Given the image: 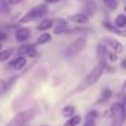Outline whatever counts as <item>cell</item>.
<instances>
[{
    "instance_id": "10",
    "label": "cell",
    "mask_w": 126,
    "mask_h": 126,
    "mask_svg": "<svg viewBox=\"0 0 126 126\" xmlns=\"http://www.w3.org/2000/svg\"><path fill=\"white\" fill-rule=\"evenodd\" d=\"M106 43L109 45L110 48H112V51H115L116 53H122L124 52V45L121 42H119L117 40H114V38H109L106 40Z\"/></svg>"
},
{
    "instance_id": "2",
    "label": "cell",
    "mask_w": 126,
    "mask_h": 126,
    "mask_svg": "<svg viewBox=\"0 0 126 126\" xmlns=\"http://www.w3.org/2000/svg\"><path fill=\"white\" fill-rule=\"evenodd\" d=\"M110 116H111V126H122L126 119L125 109L122 103H112L110 106Z\"/></svg>"
},
{
    "instance_id": "18",
    "label": "cell",
    "mask_w": 126,
    "mask_h": 126,
    "mask_svg": "<svg viewBox=\"0 0 126 126\" xmlns=\"http://www.w3.org/2000/svg\"><path fill=\"white\" fill-rule=\"evenodd\" d=\"M82 121V117L79 115H73L71 117H68L67 122L64 124V126H78Z\"/></svg>"
},
{
    "instance_id": "19",
    "label": "cell",
    "mask_w": 126,
    "mask_h": 126,
    "mask_svg": "<svg viewBox=\"0 0 126 126\" xmlns=\"http://www.w3.org/2000/svg\"><path fill=\"white\" fill-rule=\"evenodd\" d=\"M74 111H76V109H74L73 105H67V106H64L61 110V114H62V116H64V117H71V116L74 115Z\"/></svg>"
},
{
    "instance_id": "31",
    "label": "cell",
    "mask_w": 126,
    "mask_h": 126,
    "mask_svg": "<svg viewBox=\"0 0 126 126\" xmlns=\"http://www.w3.org/2000/svg\"><path fill=\"white\" fill-rule=\"evenodd\" d=\"M121 67H122L124 69H126V59H124V61L121 62Z\"/></svg>"
},
{
    "instance_id": "1",
    "label": "cell",
    "mask_w": 126,
    "mask_h": 126,
    "mask_svg": "<svg viewBox=\"0 0 126 126\" xmlns=\"http://www.w3.org/2000/svg\"><path fill=\"white\" fill-rule=\"evenodd\" d=\"M105 68H106V61H98L96 66L90 71V73L83 79V82L78 85V88L76 89V92H83L85 89H88L89 87L94 85L103 76V73L105 72Z\"/></svg>"
},
{
    "instance_id": "15",
    "label": "cell",
    "mask_w": 126,
    "mask_h": 126,
    "mask_svg": "<svg viewBox=\"0 0 126 126\" xmlns=\"http://www.w3.org/2000/svg\"><path fill=\"white\" fill-rule=\"evenodd\" d=\"M53 24H54V20L45 19V20H42V21L37 25V30H38V31H47V30H49V29L53 26Z\"/></svg>"
},
{
    "instance_id": "27",
    "label": "cell",
    "mask_w": 126,
    "mask_h": 126,
    "mask_svg": "<svg viewBox=\"0 0 126 126\" xmlns=\"http://www.w3.org/2000/svg\"><path fill=\"white\" fill-rule=\"evenodd\" d=\"M6 38H8V35H6V32H5V31H0V41H1V42H4Z\"/></svg>"
},
{
    "instance_id": "9",
    "label": "cell",
    "mask_w": 126,
    "mask_h": 126,
    "mask_svg": "<svg viewBox=\"0 0 126 126\" xmlns=\"http://www.w3.org/2000/svg\"><path fill=\"white\" fill-rule=\"evenodd\" d=\"M103 27H104L106 31H109V32H111V33H114V35H119V36L126 37V31H122L120 27H117L116 25L110 24L109 21H104V22H103Z\"/></svg>"
},
{
    "instance_id": "21",
    "label": "cell",
    "mask_w": 126,
    "mask_h": 126,
    "mask_svg": "<svg viewBox=\"0 0 126 126\" xmlns=\"http://www.w3.org/2000/svg\"><path fill=\"white\" fill-rule=\"evenodd\" d=\"M115 25H116L117 27H120V29L125 27V26H126V15H124V14L117 15L116 19H115Z\"/></svg>"
},
{
    "instance_id": "12",
    "label": "cell",
    "mask_w": 126,
    "mask_h": 126,
    "mask_svg": "<svg viewBox=\"0 0 126 126\" xmlns=\"http://www.w3.org/2000/svg\"><path fill=\"white\" fill-rule=\"evenodd\" d=\"M84 13L88 16H93L96 13V4L93 1V0H87L85 5H84Z\"/></svg>"
},
{
    "instance_id": "28",
    "label": "cell",
    "mask_w": 126,
    "mask_h": 126,
    "mask_svg": "<svg viewBox=\"0 0 126 126\" xmlns=\"http://www.w3.org/2000/svg\"><path fill=\"white\" fill-rule=\"evenodd\" d=\"M83 126H96V125H95V121L94 120H87Z\"/></svg>"
},
{
    "instance_id": "17",
    "label": "cell",
    "mask_w": 126,
    "mask_h": 126,
    "mask_svg": "<svg viewBox=\"0 0 126 126\" xmlns=\"http://www.w3.org/2000/svg\"><path fill=\"white\" fill-rule=\"evenodd\" d=\"M16 78L17 77H11L10 79H8V80H1V82H0V84H1V93L4 94L14 83H15V80H16Z\"/></svg>"
},
{
    "instance_id": "26",
    "label": "cell",
    "mask_w": 126,
    "mask_h": 126,
    "mask_svg": "<svg viewBox=\"0 0 126 126\" xmlns=\"http://www.w3.org/2000/svg\"><path fill=\"white\" fill-rule=\"evenodd\" d=\"M54 22H56V25H57V26L68 25V24H67V21H66V20H63V19H57V20H54Z\"/></svg>"
},
{
    "instance_id": "11",
    "label": "cell",
    "mask_w": 126,
    "mask_h": 126,
    "mask_svg": "<svg viewBox=\"0 0 126 126\" xmlns=\"http://www.w3.org/2000/svg\"><path fill=\"white\" fill-rule=\"evenodd\" d=\"M74 31H79L78 29H73V27H69L68 25H63V26H56L53 29V33L54 35H63V33H71V32H74Z\"/></svg>"
},
{
    "instance_id": "32",
    "label": "cell",
    "mask_w": 126,
    "mask_h": 126,
    "mask_svg": "<svg viewBox=\"0 0 126 126\" xmlns=\"http://www.w3.org/2000/svg\"><path fill=\"white\" fill-rule=\"evenodd\" d=\"M122 105H124V109H125V114H126V96H125V99H124V101H122Z\"/></svg>"
},
{
    "instance_id": "22",
    "label": "cell",
    "mask_w": 126,
    "mask_h": 126,
    "mask_svg": "<svg viewBox=\"0 0 126 126\" xmlns=\"http://www.w3.org/2000/svg\"><path fill=\"white\" fill-rule=\"evenodd\" d=\"M26 56H29L30 58H33L37 56V49L35 48L33 45H27V48H26Z\"/></svg>"
},
{
    "instance_id": "16",
    "label": "cell",
    "mask_w": 126,
    "mask_h": 126,
    "mask_svg": "<svg viewBox=\"0 0 126 126\" xmlns=\"http://www.w3.org/2000/svg\"><path fill=\"white\" fill-rule=\"evenodd\" d=\"M15 49L14 48H8V49H3L0 52V62H6L9 58H11V56L14 54Z\"/></svg>"
},
{
    "instance_id": "14",
    "label": "cell",
    "mask_w": 126,
    "mask_h": 126,
    "mask_svg": "<svg viewBox=\"0 0 126 126\" xmlns=\"http://www.w3.org/2000/svg\"><path fill=\"white\" fill-rule=\"evenodd\" d=\"M106 56H108L106 46L103 45V43H99L96 46V58H98V61H104Z\"/></svg>"
},
{
    "instance_id": "20",
    "label": "cell",
    "mask_w": 126,
    "mask_h": 126,
    "mask_svg": "<svg viewBox=\"0 0 126 126\" xmlns=\"http://www.w3.org/2000/svg\"><path fill=\"white\" fill-rule=\"evenodd\" d=\"M52 40V35L51 33H48V32H45V33H42L38 38H37V45H45V43H47V42H49Z\"/></svg>"
},
{
    "instance_id": "3",
    "label": "cell",
    "mask_w": 126,
    "mask_h": 126,
    "mask_svg": "<svg viewBox=\"0 0 126 126\" xmlns=\"http://www.w3.org/2000/svg\"><path fill=\"white\" fill-rule=\"evenodd\" d=\"M47 11H48V9H47V5H46V4L37 5V6L32 8L29 13H26L21 19H19V24H20V25H25V24H27V22H30V21H33V20H36V19H38V17L46 15Z\"/></svg>"
},
{
    "instance_id": "4",
    "label": "cell",
    "mask_w": 126,
    "mask_h": 126,
    "mask_svg": "<svg viewBox=\"0 0 126 126\" xmlns=\"http://www.w3.org/2000/svg\"><path fill=\"white\" fill-rule=\"evenodd\" d=\"M85 46H87V37L80 36L76 41H73L69 46L66 47V49L63 51V54H64V57H67V58H73L79 52H82L85 48Z\"/></svg>"
},
{
    "instance_id": "13",
    "label": "cell",
    "mask_w": 126,
    "mask_h": 126,
    "mask_svg": "<svg viewBox=\"0 0 126 126\" xmlns=\"http://www.w3.org/2000/svg\"><path fill=\"white\" fill-rule=\"evenodd\" d=\"M111 96H112V92H111V89L105 88V89H103L101 95H100L99 100L96 101V104H105V103H108V101L111 99Z\"/></svg>"
},
{
    "instance_id": "25",
    "label": "cell",
    "mask_w": 126,
    "mask_h": 126,
    "mask_svg": "<svg viewBox=\"0 0 126 126\" xmlns=\"http://www.w3.org/2000/svg\"><path fill=\"white\" fill-rule=\"evenodd\" d=\"M95 117H98V112H96L95 110H90V111L87 114V116H85L87 120H95Z\"/></svg>"
},
{
    "instance_id": "8",
    "label": "cell",
    "mask_w": 126,
    "mask_h": 126,
    "mask_svg": "<svg viewBox=\"0 0 126 126\" xmlns=\"http://www.w3.org/2000/svg\"><path fill=\"white\" fill-rule=\"evenodd\" d=\"M30 35H31V31L26 27H19L16 31H15V38L16 41L19 42H25L30 38Z\"/></svg>"
},
{
    "instance_id": "33",
    "label": "cell",
    "mask_w": 126,
    "mask_h": 126,
    "mask_svg": "<svg viewBox=\"0 0 126 126\" xmlns=\"http://www.w3.org/2000/svg\"><path fill=\"white\" fill-rule=\"evenodd\" d=\"M124 88L126 89V80H125V83H124Z\"/></svg>"
},
{
    "instance_id": "6",
    "label": "cell",
    "mask_w": 126,
    "mask_h": 126,
    "mask_svg": "<svg viewBox=\"0 0 126 126\" xmlns=\"http://www.w3.org/2000/svg\"><path fill=\"white\" fill-rule=\"evenodd\" d=\"M26 63H27V59L24 57V56H17L15 59H13L11 62H9V64H8V67L10 68H14V69H16V71H21L25 66H26Z\"/></svg>"
},
{
    "instance_id": "35",
    "label": "cell",
    "mask_w": 126,
    "mask_h": 126,
    "mask_svg": "<svg viewBox=\"0 0 126 126\" xmlns=\"http://www.w3.org/2000/svg\"><path fill=\"white\" fill-rule=\"evenodd\" d=\"M82 1H87V0H82Z\"/></svg>"
},
{
    "instance_id": "34",
    "label": "cell",
    "mask_w": 126,
    "mask_h": 126,
    "mask_svg": "<svg viewBox=\"0 0 126 126\" xmlns=\"http://www.w3.org/2000/svg\"><path fill=\"white\" fill-rule=\"evenodd\" d=\"M124 10H125V14H126V6H125V8H124Z\"/></svg>"
},
{
    "instance_id": "36",
    "label": "cell",
    "mask_w": 126,
    "mask_h": 126,
    "mask_svg": "<svg viewBox=\"0 0 126 126\" xmlns=\"http://www.w3.org/2000/svg\"><path fill=\"white\" fill-rule=\"evenodd\" d=\"M46 126H47V125H46Z\"/></svg>"
},
{
    "instance_id": "30",
    "label": "cell",
    "mask_w": 126,
    "mask_h": 126,
    "mask_svg": "<svg viewBox=\"0 0 126 126\" xmlns=\"http://www.w3.org/2000/svg\"><path fill=\"white\" fill-rule=\"evenodd\" d=\"M46 4H54V3H58L59 0H45Z\"/></svg>"
},
{
    "instance_id": "7",
    "label": "cell",
    "mask_w": 126,
    "mask_h": 126,
    "mask_svg": "<svg viewBox=\"0 0 126 126\" xmlns=\"http://www.w3.org/2000/svg\"><path fill=\"white\" fill-rule=\"evenodd\" d=\"M89 17L85 13H76V14H72L68 16V20L71 22H74V24H87L89 21Z\"/></svg>"
},
{
    "instance_id": "5",
    "label": "cell",
    "mask_w": 126,
    "mask_h": 126,
    "mask_svg": "<svg viewBox=\"0 0 126 126\" xmlns=\"http://www.w3.org/2000/svg\"><path fill=\"white\" fill-rule=\"evenodd\" d=\"M36 115V110L35 109H30V110H25L21 111L19 114H16L14 116V119L6 125V126H24L25 124H27L29 121H31Z\"/></svg>"
},
{
    "instance_id": "29",
    "label": "cell",
    "mask_w": 126,
    "mask_h": 126,
    "mask_svg": "<svg viewBox=\"0 0 126 126\" xmlns=\"http://www.w3.org/2000/svg\"><path fill=\"white\" fill-rule=\"evenodd\" d=\"M22 1V0H9V4L10 5H17Z\"/></svg>"
},
{
    "instance_id": "23",
    "label": "cell",
    "mask_w": 126,
    "mask_h": 126,
    "mask_svg": "<svg viewBox=\"0 0 126 126\" xmlns=\"http://www.w3.org/2000/svg\"><path fill=\"white\" fill-rule=\"evenodd\" d=\"M103 1H104L105 6L108 9H110V10H115L117 8V5H119L117 0H103Z\"/></svg>"
},
{
    "instance_id": "24",
    "label": "cell",
    "mask_w": 126,
    "mask_h": 126,
    "mask_svg": "<svg viewBox=\"0 0 126 126\" xmlns=\"http://www.w3.org/2000/svg\"><path fill=\"white\" fill-rule=\"evenodd\" d=\"M117 54L119 53H116L115 51H108V59L110 61V62H115L116 59H117Z\"/></svg>"
}]
</instances>
